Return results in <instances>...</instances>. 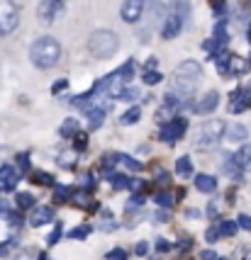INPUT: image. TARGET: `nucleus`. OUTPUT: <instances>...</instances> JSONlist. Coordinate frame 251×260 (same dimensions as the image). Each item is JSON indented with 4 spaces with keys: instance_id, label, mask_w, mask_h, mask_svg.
Listing matches in <instances>:
<instances>
[{
    "instance_id": "obj_1",
    "label": "nucleus",
    "mask_w": 251,
    "mask_h": 260,
    "mask_svg": "<svg viewBox=\"0 0 251 260\" xmlns=\"http://www.w3.org/2000/svg\"><path fill=\"white\" fill-rule=\"evenodd\" d=\"M200 80H202V68H200V63H198V61H183V63L176 68L174 85H171L168 90L178 95V100L183 102V107H188V105H190L188 100H193L195 88H198Z\"/></svg>"
},
{
    "instance_id": "obj_2",
    "label": "nucleus",
    "mask_w": 251,
    "mask_h": 260,
    "mask_svg": "<svg viewBox=\"0 0 251 260\" xmlns=\"http://www.w3.org/2000/svg\"><path fill=\"white\" fill-rule=\"evenodd\" d=\"M58 56H61V46H58V41L54 37L37 39V41L32 44V49H30V58H32V63H34L37 68H42V71L56 66Z\"/></svg>"
},
{
    "instance_id": "obj_3",
    "label": "nucleus",
    "mask_w": 251,
    "mask_h": 260,
    "mask_svg": "<svg viewBox=\"0 0 251 260\" xmlns=\"http://www.w3.org/2000/svg\"><path fill=\"white\" fill-rule=\"evenodd\" d=\"M88 49H90V54L96 56V58H110L120 49V39L110 29H98L88 39Z\"/></svg>"
},
{
    "instance_id": "obj_4",
    "label": "nucleus",
    "mask_w": 251,
    "mask_h": 260,
    "mask_svg": "<svg viewBox=\"0 0 251 260\" xmlns=\"http://www.w3.org/2000/svg\"><path fill=\"white\" fill-rule=\"evenodd\" d=\"M224 122H220V119H210V122H205L200 131H198V146H202V149H208V146H214L222 136H224Z\"/></svg>"
},
{
    "instance_id": "obj_5",
    "label": "nucleus",
    "mask_w": 251,
    "mask_h": 260,
    "mask_svg": "<svg viewBox=\"0 0 251 260\" xmlns=\"http://www.w3.org/2000/svg\"><path fill=\"white\" fill-rule=\"evenodd\" d=\"M20 22L18 5L12 0H0V37H8L10 32H15Z\"/></svg>"
},
{
    "instance_id": "obj_6",
    "label": "nucleus",
    "mask_w": 251,
    "mask_h": 260,
    "mask_svg": "<svg viewBox=\"0 0 251 260\" xmlns=\"http://www.w3.org/2000/svg\"><path fill=\"white\" fill-rule=\"evenodd\" d=\"M186 129H188V122H186L183 117H176V119L166 122V124L161 127V141L174 144V141H178V139H183Z\"/></svg>"
},
{
    "instance_id": "obj_7",
    "label": "nucleus",
    "mask_w": 251,
    "mask_h": 260,
    "mask_svg": "<svg viewBox=\"0 0 251 260\" xmlns=\"http://www.w3.org/2000/svg\"><path fill=\"white\" fill-rule=\"evenodd\" d=\"M142 12H144V0H124L122 2V7H120V15L124 22H136V19L142 17Z\"/></svg>"
},
{
    "instance_id": "obj_8",
    "label": "nucleus",
    "mask_w": 251,
    "mask_h": 260,
    "mask_svg": "<svg viewBox=\"0 0 251 260\" xmlns=\"http://www.w3.org/2000/svg\"><path fill=\"white\" fill-rule=\"evenodd\" d=\"M217 105H220V93L217 90H210V93H205L200 97V102L193 105V112H198V114H210V112L217 110Z\"/></svg>"
},
{
    "instance_id": "obj_9",
    "label": "nucleus",
    "mask_w": 251,
    "mask_h": 260,
    "mask_svg": "<svg viewBox=\"0 0 251 260\" xmlns=\"http://www.w3.org/2000/svg\"><path fill=\"white\" fill-rule=\"evenodd\" d=\"M20 183V173L12 166H2L0 168V192H10L15 190Z\"/></svg>"
},
{
    "instance_id": "obj_10",
    "label": "nucleus",
    "mask_w": 251,
    "mask_h": 260,
    "mask_svg": "<svg viewBox=\"0 0 251 260\" xmlns=\"http://www.w3.org/2000/svg\"><path fill=\"white\" fill-rule=\"evenodd\" d=\"M61 7H64V0H44L39 5V17H42V22H46V24L54 22V17L61 12Z\"/></svg>"
},
{
    "instance_id": "obj_11",
    "label": "nucleus",
    "mask_w": 251,
    "mask_h": 260,
    "mask_svg": "<svg viewBox=\"0 0 251 260\" xmlns=\"http://www.w3.org/2000/svg\"><path fill=\"white\" fill-rule=\"evenodd\" d=\"M186 27H183V22L176 17L174 12L168 10V15H166V19H164V29H161V34H164V39H174L178 37L180 32H183Z\"/></svg>"
},
{
    "instance_id": "obj_12",
    "label": "nucleus",
    "mask_w": 251,
    "mask_h": 260,
    "mask_svg": "<svg viewBox=\"0 0 251 260\" xmlns=\"http://www.w3.org/2000/svg\"><path fill=\"white\" fill-rule=\"evenodd\" d=\"M54 222V209L52 207H37L30 217V224L37 229V226H44V224H52Z\"/></svg>"
},
{
    "instance_id": "obj_13",
    "label": "nucleus",
    "mask_w": 251,
    "mask_h": 260,
    "mask_svg": "<svg viewBox=\"0 0 251 260\" xmlns=\"http://www.w3.org/2000/svg\"><path fill=\"white\" fill-rule=\"evenodd\" d=\"M168 10H171V12H174L180 22H183V27H188V24H190V2H188V0H176Z\"/></svg>"
},
{
    "instance_id": "obj_14",
    "label": "nucleus",
    "mask_w": 251,
    "mask_h": 260,
    "mask_svg": "<svg viewBox=\"0 0 251 260\" xmlns=\"http://www.w3.org/2000/svg\"><path fill=\"white\" fill-rule=\"evenodd\" d=\"M86 114H88V127L96 131L102 127V122H105V107H98V105H93V107H88L86 110Z\"/></svg>"
},
{
    "instance_id": "obj_15",
    "label": "nucleus",
    "mask_w": 251,
    "mask_h": 260,
    "mask_svg": "<svg viewBox=\"0 0 251 260\" xmlns=\"http://www.w3.org/2000/svg\"><path fill=\"white\" fill-rule=\"evenodd\" d=\"M195 187H198L200 192H205V195H212L214 190H217V180H214L212 175L200 173V175H195Z\"/></svg>"
},
{
    "instance_id": "obj_16",
    "label": "nucleus",
    "mask_w": 251,
    "mask_h": 260,
    "mask_svg": "<svg viewBox=\"0 0 251 260\" xmlns=\"http://www.w3.org/2000/svg\"><path fill=\"white\" fill-rule=\"evenodd\" d=\"M224 136L230 141H244V139H249V129L244 124H230V127H224Z\"/></svg>"
},
{
    "instance_id": "obj_17",
    "label": "nucleus",
    "mask_w": 251,
    "mask_h": 260,
    "mask_svg": "<svg viewBox=\"0 0 251 260\" xmlns=\"http://www.w3.org/2000/svg\"><path fill=\"white\" fill-rule=\"evenodd\" d=\"M249 105L251 102L242 95V90H234V93L230 95V112H244Z\"/></svg>"
},
{
    "instance_id": "obj_18",
    "label": "nucleus",
    "mask_w": 251,
    "mask_h": 260,
    "mask_svg": "<svg viewBox=\"0 0 251 260\" xmlns=\"http://www.w3.org/2000/svg\"><path fill=\"white\" fill-rule=\"evenodd\" d=\"M120 80V83H127V80H132V75H134V61L130 58V61H124L120 68H117L115 73H112Z\"/></svg>"
},
{
    "instance_id": "obj_19",
    "label": "nucleus",
    "mask_w": 251,
    "mask_h": 260,
    "mask_svg": "<svg viewBox=\"0 0 251 260\" xmlns=\"http://www.w3.org/2000/svg\"><path fill=\"white\" fill-rule=\"evenodd\" d=\"M176 173H178L180 178H190V175H193V161H190L188 156H180V158L176 161Z\"/></svg>"
},
{
    "instance_id": "obj_20",
    "label": "nucleus",
    "mask_w": 251,
    "mask_h": 260,
    "mask_svg": "<svg viewBox=\"0 0 251 260\" xmlns=\"http://www.w3.org/2000/svg\"><path fill=\"white\" fill-rule=\"evenodd\" d=\"M227 158H230V161L224 163V170H227V173L232 175L234 180H242V173H244V168H242V163L236 161V156H227Z\"/></svg>"
},
{
    "instance_id": "obj_21",
    "label": "nucleus",
    "mask_w": 251,
    "mask_h": 260,
    "mask_svg": "<svg viewBox=\"0 0 251 260\" xmlns=\"http://www.w3.org/2000/svg\"><path fill=\"white\" fill-rule=\"evenodd\" d=\"M108 180H110L112 190H127V187L132 185V178H127V175H122V173H112Z\"/></svg>"
},
{
    "instance_id": "obj_22",
    "label": "nucleus",
    "mask_w": 251,
    "mask_h": 260,
    "mask_svg": "<svg viewBox=\"0 0 251 260\" xmlns=\"http://www.w3.org/2000/svg\"><path fill=\"white\" fill-rule=\"evenodd\" d=\"M249 71V61L239 58V56H232L230 58V73L232 75H239V73H246Z\"/></svg>"
},
{
    "instance_id": "obj_23",
    "label": "nucleus",
    "mask_w": 251,
    "mask_h": 260,
    "mask_svg": "<svg viewBox=\"0 0 251 260\" xmlns=\"http://www.w3.org/2000/svg\"><path fill=\"white\" fill-rule=\"evenodd\" d=\"M214 41H217L220 46H224V44L230 41V34H227V24H224V22H217V24H214Z\"/></svg>"
},
{
    "instance_id": "obj_24",
    "label": "nucleus",
    "mask_w": 251,
    "mask_h": 260,
    "mask_svg": "<svg viewBox=\"0 0 251 260\" xmlns=\"http://www.w3.org/2000/svg\"><path fill=\"white\" fill-rule=\"evenodd\" d=\"M139 117H142V110H139V107H132V110H127L122 114L120 122H122L124 127H130V124H136V122H139Z\"/></svg>"
},
{
    "instance_id": "obj_25",
    "label": "nucleus",
    "mask_w": 251,
    "mask_h": 260,
    "mask_svg": "<svg viewBox=\"0 0 251 260\" xmlns=\"http://www.w3.org/2000/svg\"><path fill=\"white\" fill-rule=\"evenodd\" d=\"M30 180H32V183H37V185H54V178H52L49 173H44V170H34Z\"/></svg>"
},
{
    "instance_id": "obj_26",
    "label": "nucleus",
    "mask_w": 251,
    "mask_h": 260,
    "mask_svg": "<svg viewBox=\"0 0 251 260\" xmlns=\"http://www.w3.org/2000/svg\"><path fill=\"white\" fill-rule=\"evenodd\" d=\"M88 234H90V226H88V224H83V226H76V229H71V231H68V239L83 241V239H88Z\"/></svg>"
},
{
    "instance_id": "obj_27",
    "label": "nucleus",
    "mask_w": 251,
    "mask_h": 260,
    "mask_svg": "<svg viewBox=\"0 0 251 260\" xmlns=\"http://www.w3.org/2000/svg\"><path fill=\"white\" fill-rule=\"evenodd\" d=\"M15 202H18L20 209H32L34 207V197L30 192H20L18 197H15Z\"/></svg>"
},
{
    "instance_id": "obj_28",
    "label": "nucleus",
    "mask_w": 251,
    "mask_h": 260,
    "mask_svg": "<svg viewBox=\"0 0 251 260\" xmlns=\"http://www.w3.org/2000/svg\"><path fill=\"white\" fill-rule=\"evenodd\" d=\"M236 161L242 163V168H251V144H246L244 149L236 153Z\"/></svg>"
},
{
    "instance_id": "obj_29",
    "label": "nucleus",
    "mask_w": 251,
    "mask_h": 260,
    "mask_svg": "<svg viewBox=\"0 0 251 260\" xmlns=\"http://www.w3.org/2000/svg\"><path fill=\"white\" fill-rule=\"evenodd\" d=\"M58 166H61V168H66V170H71V168L76 166V156H74L71 151L61 153V156H58Z\"/></svg>"
},
{
    "instance_id": "obj_30",
    "label": "nucleus",
    "mask_w": 251,
    "mask_h": 260,
    "mask_svg": "<svg viewBox=\"0 0 251 260\" xmlns=\"http://www.w3.org/2000/svg\"><path fill=\"white\" fill-rule=\"evenodd\" d=\"M78 131V122L76 119H66L64 124H61V136H74Z\"/></svg>"
},
{
    "instance_id": "obj_31",
    "label": "nucleus",
    "mask_w": 251,
    "mask_h": 260,
    "mask_svg": "<svg viewBox=\"0 0 251 260\" xmlns=\"http://www.w3.org/2000/svg\"><path fill=\"white\" fill-rule=\"evenodd\" d=\"M236 229H239V224L222 222V224H220V239H222V236H234V234H236Z\"/></svg>"
},
{
    "instance_id": "obj_32",
    "label": "nucleus",
    "mask_w": 251,
    "mask_h": 260,
    "mask_svg": "<svg viewBox=\"0 0 251 260\" xmlns=\"http://www.w3.org/2000/svg\"><path fill=\"white\" fill-rule=\"evenodd\" d=\"M136 97H139V88L136 85H124V90L120 95V100H127V102H132Z\"/></svg>"
},
{
    "instance_id": "obj_33",
    "label": "nucleus",
    "mask_w": 251,
    "mask_h": 260,
    "mask_svg": "<svg viewBox=\"0 0 251 260\" xmlns=\"http://www.w3.org/2000/svg\"><path fill=\"white\" fill-rule=\"evenodd\" d=\"M54 197L58 202H66L71 197V187H64V185H54Z\"/></svg>"
},
{
    "instance_id": "obj_34",
    "label": "nucleus",
    "mask_w": 251,
    "mask_h": 260,
    "mask_svg": "<svg viewBox=\"0 0 251 260\" xmlns=\"http://www.w3.org/2000/svg\"><path fill=\"white\" fill-rule=\"evenodd\" d=\"M164 80V75L158 73V71H144V83L146 85H156V83H161Z\"/></svg>"
},
{
    "instance_id": "obj_35",
    "label": "nucleus",
    "mask_w": 251,
    "mask_h": 260,
    "mask_svg": "<svg viewBox=\"0 0 251 260\" xmlns=\"http://www.w3.org/2000/svg\"><path fill=\"white\" fill-rule=\"evenodd\" d=\"M154 200H156V205L158 207H174V197H171L168 192H158Z\"/></svg>"
},
{
    "instance_id": "obj_36",
    "label": "nucleus",
    "mask_w": 251,
    "mask_h": 260,
    "mask_svg": "<svg viewBox=\"0 0 251 260\" xmlns=\"http://www.w3.org/2000/svg\"><path fill=\"white\" fill-rule=\"evenodd\" d=\"M171 117H174V110H171V107H161V110L156 112V119H158L161 124H166V122H171Z\"/></svg>"
},
{
    "instance_id": "obj_37",
    "label": "nucleus",
    "mask_w": 251,
    "mask_h": 260,
    "mask_svg": "<svg viewBox=\"0 0 251 260\" xmlns=\"http://www.w3.org/2000/svg\"><path fill=\"white\" fill-rule=\"evenodd\" d=\"M120 163H124L130 170H142V163H139V161L130 158V156H122V153H120Z\"/></svg>"
},
{
    "instance_id": "obj_38",
    "label": "nucleus",
    "mask_w": 251,
    "mask_h": 260,
    "mask_svg": "<svg viewBox=\"0 0 251 260\" xmlns=\"http://www.w3.org/2000/svg\"><path fill=\"white\" fill-rule=\"evenodd\" d=\"M108 260H127V251L124 248H112L108 253Z\"/></svg>"
},
{
    "instance_id": "obj_39",
    "label": "nucleus",
    "mask_w": 251,
    "mask_h": 260,
    "mask_svg": "<svg viewBox=\"0 0 251 260\" xmlns=\"http://www.w3.org/2000/svg\"><path fill=\"white\" fill-rule=\"evenodd\" d=\"M74 205H76V207H88V205H90L88 192H78V197H74Z\"/></svg>"
},
{
    "instance_id": "obj_40",
    "label": "nucleus",
    "mask_w": 251,
    "mask_h": 260,
    "mask_svg": "<svg viewBox=\"0 0 251 260\" xmlns=\"http://www.w3.org/2000/svg\"><path fill=\"white\" fill-rule=\"evenodd\" d=\"M58 239H61V224L56 222V226H54V231L49 234V239H46V243H49V246H54V243H58Z\"/></svg>"
},
{
    "instance_id": "obj_41",
    "label": "nucleus",
    "mask_w": 251,
    "mask_h": 260,
    "mask_svg": "<svg viewBox=\"0 0 251 260\" xmlns=\"http://www.w3.org/2000/svg\"><path fill=\"white\" fill-rule=\"evenodd\" d=\"M217 239H220V226H212V229L205 231V241L208 243H214Z\"/></svg>"
},
{
    "instance_id": "obj_42",
    "label": "nucleus",
    "mask_w": 251,
    "mask_h": 260,
    "mask_svg": "<svg viewBox=\"0 0 251 260\" xmlns=\"http://www.w3.org/2000/svg\"><path fill=\"white\" fill-rule=\"evenodd\" d=\"M86 146H88V136H86L83 131H76V149L83 151Z\"/></svg>"
},
{
    "instance_id": "obj_43",
    "label": "nucleus",
    "mask_w": 251,
    "mask_h": 260,
    "mask_svg": "<svg viewBox=\"0 0 251 260\" xmlns=\"http://www.w3.org/2000/svg\"><path fill=\"white\" fill-rule=\"evenodd\" d=\"M202 49H205L208 54H217V49H220V44H217L214 39H208V41L202 44Z\"/></svg>"
},
{
    "instance_id": "obj_44",
    "label": "nucleus",
    "mask_w": 251,
    "mask_h": 260,
    "mask_svg": "<svg viewBox=\"0 0 251 260\" xmlns=\"http://www.w3.org/2000/svg\"><path fill=\"white\" fill-rule=\"evenodd\" d=\"M66 88H68V80H66V78H61V80H56V83L52 85V93L56 95V93H61V90H66Z\"/></svg>"
},
{
    "instance_id": "obj_45",
    "label": "nucleus",
    "mask_w": 251,
    "mask_h": 260,
    "mask_svg": "<svg viewBox=\"0 0 251 260\" xmlns=\"http://www.w3.org/2000/svg\"><path fill=\"white\" fill-rule=\"evenodd\" d=\"M18 166L20 170H30V156L27 153H20L18 156Z\"/></svg>"
},
{
    "instance_id": "obj_46",
    "label": "nucleus",
    "mask_w": 251,
    "mask_h": 260,
    "mask_svg": "<svg viewBox=\"0 0 251 260\" xmlns=\"http://www.w3.org/2000/svg\"><path fill=\"white\" fill-rule=\"evenodd\" d=\"M156 251H158V253H168V251H171V243L166 241V239H158V241H156Z\"/></svg>"
},
{
    "instance_id": "obj_47",
    "label": "nucleus",
    "mask_w": 251,
    "mask_h": 260,
    "mask_svg": "<svg viewBox=\"0 0 251 260\" xmlns=\"http://www.w3.org/2000/svg\"><path fill=\"white\" fill-rule=\"evenodd\" d=\"M239 226L246 229V231H251V217L249 214H239Z\"/></svg>"
},
{
    "instance_id": "obj_48",
    "label": "nucleus",
    "mask_w": 251,
    "mask_h": 260,
    "mask_svg": "<svg viewBox=\"0 0 251 260\" xmlns=\"http://www.w3.org/2000/svg\"><path fill=\"white\" fill-rule=\"evenodd\" d=\"M134 253H136V256H146V253H149V243H146V241H142V243H136V248H134Z\"/></svg>"
},
{
    "instance_id": "obj_49",
    "label": "nucleus",
    "mask_w": 251,
    "mask_h": 260,
    "mask_svg": "<svg viewBox=\"0 0 251 260\" xmlns=\"http://www.w3.org/2000/svg\"><path fill=\"white\" fill-rule=\"evenodd\" d=\"M200 258H202V260H220L214 251H202V253H200Z\"/></svg>"
},
{
    "instance_id": "obj_50",
    "label": "nucleus",
    "mask_w": 251,
    "mask_h": 260,
    "mask_svg": "<svg viewBox=\"0 0 251 260\" xmlns=\"http://www.w3.org/2000/svg\"><path fill=\"white\" fill-rule=\"evenodd\" d=\"M156 66H158V61H156L154 56H152V58H146V71H156Z\"/></svg>"
},
{
    "instance_id": "obj_51",
    "label": "nucleus",
    "mask_w": 251,
    "mask_h": 260,
    "mask_svg": "<svg viewBox=\"0 0 251 260\" xmlns=\"http://www.w3.org/2000/svg\"><path fill=\"white\" fill-rule=\"evenodd\" d=\"M242 95H244V97H246V100L251 102V80L246 83V85H244V90H242Z\"/></svg>"
},
{
    "instance_id": "obj_52",
    "label": "nucleus",
    "mask_w": 251,
    "mask_h": 260,
    "mask_svg": "<svg viewBox=\"0 0 251 260\" xmlns=\"http://www.w3.org/2000/svg\"><path fill=\"white\" fill-rule=\"evenodd\" d=\"M186 217H188V219H200V212H198V209H188Z\"/></svg>"
},
{
    "instance_id": "obj_53",
    "label": "nucleus",
    "mask_w": 251,
    "mask_h": 260,
    "mask_svg": "<svg viewBox=\"0 0 251 260\" xmlns=\"http://www.w3.org/2000/svg\"><path fill=\"white\" fill-rule=\"evenodd\" d=\"M115 226H117L115 222H102L100 224V229H105V231H110V229H115Z\"/></svg>"
},
{
    "instance_id": "obj_54",
    "label": "nucleus",
    "mask_w": 251,
    "mask_h": 260,
    "mask_svg": "<svg viewBox=\"0 0 251 260\" xmlns=\"http://www.w3.org/2000/svg\"><path fill=\"white\" fill-rule=\"evenodd\" d=\"M39 260H49V258H46V256H44V253H42V256H39Z\"/></svg>"
}]
</instances>
